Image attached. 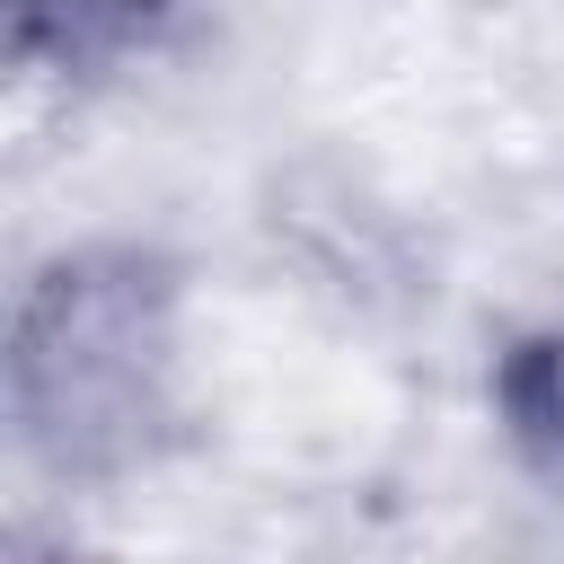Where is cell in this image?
<instances>
[{
    "mask_svg": "<svg viewBox=\"0 0 564 564\" xmlns=\"http://www.w3.org/2000/svg\"><path fill=\"white\" fill-rule=\"evenodd\" d=\"M185 0H9V53L26 70H62V79H106L123 62H141Z\"/></svg>",
    "mask_w": 564,
    "mask_h": 564,
    "instance_id": "2",
    "label": "cell"
},
{
    "mask_svg": "<svg viewBox=\"0 0 564 564\" xmlns=\"http://www.w3.org/2000/svg\"><path fill=\"white\" fill-rule=\"evenodd\" d=\"M9 423L62 485L150 467L176 423V264L150 247L53 256L9 326Z\"/></svg>",
    "mask_w": 564,
    "mask_h": 564,
    "instance_id": "1",
    "label": "cell"
},
{
    "mask_svg": "<svg viewBox=\"0 0 564 564\" xmlns=\"http://www.w3.org/2000/svg\"><path fill=\"white\" fill-rule=\"evenodd\" d=\"M494 414L520 467L564 494V326H529L494 352Z\"/></svg>",
    "mask_w": 564,
    "mask_h": 564,
    "instance_id": "3",
    "label": "cell"
}]
</instances>
